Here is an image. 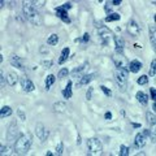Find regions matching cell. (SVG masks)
Masks as SVG:
<instances>
[{
	"instance_id": "cell-25",
	"label": "cell",
	"mask_w": 156,
	"mask_h": 156,
	"mask_svg": "<svg viewBox=\"0 0 156 156\" xmlns=\"http://www.w3.org/2000/svg\"><path fill=\"white\" fill-rule=\"evenodd\" d=\"M59 43V35L57 34H51L50 38L47 39V44L50 46H56Z\"/></svg>"
},
{
	"instance_id": "cell-24",
	"label": "cell",
	"mask_w": 156,
	"mask_h": 156,
	"mask_svg": "<svg viewBox=\"0 0 156 156\" xmlns=\"http://www.w3.org/2000/svg\"><path fill=\"white\" fill-rule=\"evenodd\" d=\"M11 114H12V108L9 106H4L1 108V111H0V116H1V118L8 117V116H11Z\"/></svg>"
},
{
	"instance_id": "cell-9",
	"label": "cell",
	"mask_w": 156,
	"mask_h": 156,
	"mask_svg": "<svg viewBox=\"0 0 156 156\" xmlns=\"http://www.w3.org/2000/svg\"><path fill=\"white\" fill-rule=\"evenodd\" d=\"M9 63H11L12 66L17 68V69L25 70V66H23V61H22L21 57H18V56H16V55H12L11 57H9Z\"/></svg>"
},
{
	"instance_id": "cell-14",
	"label": "cell",
	"mask_w": 156,
	"mask_h": 156,
	"mask_svg": "<svg viewBox=\"0 0 156 156\" xmlns=\"http://www.w3.org/2000/svg\"><path fill=\"white\" fill-rule=\"evenodd\" d=\"M142 69V63L139 60H133V61L129 63V70L131 73H138Z\"/></svg>"
},
{
	"instance_id": "cell-39",
	"label": "cell",
	"mask_w": 156,
	"mask_h": 156,
	"mask_svg": "<svg viewBox=\"0 0 156 156\" xmlns=\"http://www.w3.org/2000/svg\"><path fill=\"white\" fill-rule=\"evenodd\" d=\"M104 9H106V12L108 13V15H111V11H112V4L109 1L106 3V5H104Z\"/></svg>"
},
{
	"instance_id": "cell-1",
	"label": "cell",
	"mask_w": 156,
	"mask_h": 156,
	"mask_svg": "<svg viewBox=\"0 0 156 156\" xmlns=\"http://www.w3.org/2000/svg\"><path fill=\"white\" fill-rule=\"evenodd\" d=\"M22 11H23L25 18L28 20L31 25H34V26H40L42 25V18H40L39 13L36 12L33 1H23L22 3Z\"/></svg>"
},
{
	"instance_id": "cell-38",
	"label": "cell",
	"mask_w": 156,
	"mask_h": 156,
	"mask_svg": "<svg viewBox=\"0 0 156 156\" xmlns=\"http://www.w3.org/2000/svg\"><path fill=\"white\" fill-rule=\"evenodd\" d=\"M17 114H18V117L21 118L22 121H25V120H26V114L23 113V111L21 109V108H20V109H17Z\"/></svg>"
},
{
	"instance_id": "cell-27",
	"label": "cell",
	"mask_w": 156,
	"mask_h": 156,
	"mask_svg": "<svg viewBox=\"0 0 156 156\" xmlns=\"http://www.w3.org/2000/svg\"><path fill=\"white\" fill-rule=\"evenodd\" d=\"M121 18L120 13H111V15H108L106 17V21L107 22H112V21H118V20Z\"/></svg>"
},
{
	"instance_id": "cell-42",
	"label": "cell",
	"mask_w": 156,
	"mask_h": 156,
	"mask_svg": "<svg viewBox=\"0 0 156 156\" xmlns=\"http://www.w3.org/2000/svg\"><path fill=\"white\" fill-rule=\"evenodd\" d=\"M0 82H1V87H4V85H5V77H4V74H3V72L0 73Z\"/></svg>"
},
{
	"instance_id": "cell-32",
	"label": "cell",
	"mask_w": 156,
	"mask_h": 156,
	"mask_svg": "<svg viewBox=\"0 0 156 156\" xmlns=\"http://www.w3.org/2000/svg\"><path fill=\"white\" fill-rule=\"evenodd\" d=\"M155 68H156V60H152L151 66H150V72H148V74H150L151 77H155Z\"/></svg>"
},
{
	"instance_id": "cell-8",
	"label": "cell",
	"mask_w": 156,
	"mask_h": 156,
	"mask_svg": "<svg viewBox=\"0 0 156 156\" xmlns=\"http://www.w3.org/2000/svg\"><path fill=\"white\" fill-rule=\"evenodd\" d=\"M20 83H21L22 90H23V91H26V93H31V91H34V89H35L34 83L29 79L28 77H22L21 79H20Z\"/></svg>"
},
{
	"instance_id": "cell-19",
	"label": "cell",
	"mask_w": 156,
	"mask_h": 156,
	"mask_svg": "<svg viewBox=\"0 0 156 156\" xmlns=\"http://www.w3.org/2000/svg\"><path fill=\"white\" fill-rule=\"evenodd\" d=\"M63 96H64V99H70L72 98V81H68V85H66V87L63 90Z\"/></svg>"
},
{
	"instance_id": "cell-15",
	"label": "cell",
	"mask_w": 156,
	"mask_h": 156,
	"mask_svg": "<svg viewBox=\"0 0 156 156\" xmlns=\"http://www.w3.org/2000/svg\"><path fill=\"white\" fill-rule=\"evenodd\" d=\"M148 31H150V40H151V44L152 48L156 50V30H155V25L152 23L148 28Z\"/></svg>"
},
{
	"instance_id": "cell-22",
	"label": "cell",
	"mask_w": 156,
	"mask_h": 156,
	"mask_svg": "<svg viewBox=\"0 0 156 156\" xmlns=\"http://www.w3.org/2000/svg\"><path fill=\"white\" fill-rule=\"evenodd\" d=\"M53 111L59 112V113H63V112L66 111V104L64 101H57V103L53 104Z\"/></svg>"
},
{
	"instance_id": "cell-49",
	"label": "cell",
	"mask_w": 156,
	"mask_h": 156,
	"mask_svg": "<svg viewBox=\"0 0 156 156\" xmlns=\"http://www.w3.org/2000/svg\"><path fill=\"white\" fill-rule=\"evenodd\" d=\"M77 144H81V135L77 137Z\"/></svg>"
},
{
	"instance_id": "cell-34",
	"label": "cell",
	"mask_w": 156,
	"mask_h": 156,
	"mask_svg": "<svg viewBox=\"0 0 156 156\" xmlns=\"http://www.w3.org/2000/svg\"><path fill=\"white\" fill-rule=\"evenodd\" d=\"M89 40H90V34H89V33H85L83 36H82V39H76V42H83V43H86V42H89Z\"/></svg>"
},
{
	"instance_id": "cell-50",
	"label": "cell",
	"mask_w": 156,
	"mask_h": 156,
	"mask_svg": "<svg viewBox=\"0 0 156 156\" xmlns=\"http://www.w3.org/2000/svg\"><path fill=\"white\" fill-rule=\"evenodd\" d=\"M141 155H142V156H144L146 154H144V152H138V154H137V156H141Z\"/></svg>"
},
{
	"instance_id": "cell-31",
	"label": "cell",
	"mask_w": 156,
	"mask_h": 156,
	"mask_svg": "<svg viewBox=\"0 0 156 156\" xmlns=\"http://www.w3.org/2000/svg\"><path fill=\"white\" fill-rule=\"evenodd\" d=\"M68 74H69L68 69H66V68H63V69L59 72V74H57V78H59V79H63V78H65Z\"/></svg>"
},
{
	"instance_id": "cell-40",
	"label": "cell",
	"mask_w": 156,
	"mask_h": 156,
	"mask_svg": "<svg viewBox=\"0 0 156 156\" xmlns=\"http://www.w3.org/2000/svg\"><path fill=\"white\" fill-rule=\"evenodd\" d=\"M33 3H34V7H35V8H40V7H43L46 4L44 0H40V1H33Z\"/></svg>"
},
{
	"instance_id": "cell-29",
	"label": "cell",
	"mask_w": 156,
	"mask_h": 156,
	"mask_svg": "<svg viewBox=\"0 0 156 156\" xmlns=\"http://www.w3.org/2000/svg\"><path fill=\"white\" fill-rule=\"evenodd\" d=\"M129 154H130V148L126 147V146H121L120 147V156H128Z\"/></svg>"
},
{
	"instance_id": "cell-17",
	"label": "cell",
	"mask_w": 156,
	"mask_h": 156,
	"mask_svg": "<svg viewBox=\"0 0 156 156\" xmlns=\"http://www.w3.org/2000/svg\"><path fill=\"white\" fill-rule=\"evenodd\" d=\"M135 98H137V100L139 101L142 106H147V103H148V96L143 93V91H138L137 95H135Z\"/></svg>"
},
{
	"instance_id": "cell-35",
	"label": "cell",
	"mask_w": 156,
	"mask_h": 156,
	"mask_svg": "<svg viewBox=\"0 0 156 156\" xmlns=\"http://www.w3.org/2000/svg\"><path fill=\"white\" fill-rule=\"evenodd\" d=\"M100 90L103 91L104 94H106V96H108V98L112 96V91H111L109 89H108V87H106V86H100Z\"/></svg>"
},
{
	"instance_id": "cell-36",
	"label": "cell",
	"mask_w": 156,
	"mask_h": 156,
	"mask_svg": "<svg viewBox=\"0 0 156 156\" xmlns=\"http://www.w3.org/2000/svg\"><path fill=\"white\" fill-rule=\"evenodd\" d=\"M40 64H42V66L43 68H47V69H48V68H51V66H52V61H51V60H43V61L42 63H40Z\"/></svg>"
},
{
	"instance_id": "cell-10",
	"label": "cell",
	"mask_w": 156,
	"mask_h": 156,
	"mask_svg": "<svg viewBox=\"0 0 156 156\" xmlns=\"http://www.w3.org/2000/svg\"><path fill=\"white\" fill-rule=\"evenodd\" d=\"M55 12H56V16L59 17L63 22L70 23V18H69V16H68V12L63 8V7H57V8L55 9Z\"/></svg>"
},
{
	"instance_id": "cell-4",
	"label": "cell",
	"mask_w": 156,
	"mask_h": 156,
	"mask_svg": "<svg viewBox=\"0 0 156 156\" xmlns=\"http://www.w3.org/2000/svg\"><path fill=\"white\" fill-rule=\"evenodd\" d=\"M86 146H87V154L89 155L96 156V155H100L101 151H103V144H101V142L98 138H90V139H87Z\"/></svg>"
},
{
	"instance_id": "cell-11",
	"label": "cell",
	"mask_w": 156,
	"mask_h": 156,
	"mask_svg": "<svg viewBox=\"0 0 156 156\" xmlns=\"http://www.w3.org/2000/svg\"><path fill=\"white\" fill-rule=\"evenodd\" d=\"M17 125L16 122H12L8 128V141L9 142H13V141H17V134H18V130H17Z\"/></svg>"
},
{
	"instance_id": "cell-21",
	"label": "cell",
	"mask_w": 156,
	"mask_h": 156,
	"mask_svg": "<svg viewBox=\"0 0 156 156\" xmlns=\"http://www.w3.org/2000/svg\"><path fill=\"white\" fill-rule=\"evenodd\" d=\"M17 81H18V77H17L16 73H8V76H7V82H8L9 86H16Z\"/></svg>"
},
{
	"instance_id": "cell-16",
	"label": "cell",
	"mask_w": 156,
	"mask_h": 156,
	"mask_svg": "<svg viewBox=\"0 0 156 156\" xmlns=\"http://www.w3.org/2000/svg\"><path fill=\"white\" fill-rule=\"evenodd\" d=\"M93 77L94 74H85V76L81 77L79 82H77V86H86V85H89L93 81Z\"/></svg>"
},
{
	"instance_id": "cell-47",
	"label": "cell",
	"mask_w": 156,
	"mask_h": 156,
	"mask_svg": "<svg viewBox=\"0 0 156 156\" xmlns=\"http://www.w3.org/2000/svg\"><path fill=\"white\" fill-rule=\"evenodd\" d=\"M112 5H120L121 4V0H114V1H111Z\"/></svg>"
},
{
	"instance_id": "cell-45",
	"label": "cell",
	"mask_w": 156,
	"mask_h": 156,
	"mask_svg": "<svg viewBox=\"0 0 156 156\" xmlns=\"http://www.w3.org/2000/svg\"><path fill=\"white\" fill-rule=\"evenodd\" d=\"M63 8L65 9V11H68V9H70V8H72V3H65V4L63 5Z\"/></svg>"
},
{
	"instance_id": "cell-3",
	"label": "cell",
	"mask_w": 156,
	"mask_h": 156,
	"mask_svg": "<svg viewBox=\"0 0 156 156\" xmlns=\"http://www.w3.org/2000/svg\"><path fill=\"white\" fill-rule=\"evenodd\" d=\"M114 77H116V83H117V86H118V90H120L121 93H125V91H126V87H128L129 70L117 69Z\"/></svg>"
},
{
	"instance_id": "cell-46",
	"label": "cell",
	"mask_w": 156,
	"mask_h": 156,
	"mask_svg": "<svg viewBox=\"0 0 156 156\" xmlns=\"http://www.w3.org/2000/svg\"><path fill=\"white\" fill-rule=\"evenodd\" d=\"M40 52H42V53H48V48H46L44 46H42V47H40Z\"/></svg>"
},
{
	"instance_id": "cell-37",
	"label": "cell",
	"mask_w": 156,
	"mask_h": 156,
	"mask_svg": "<svg viewBox=\"0 0 156 156\" xmlns=\"http://www.w3.org/2000/svg\"><path fill=\"white\" fill-rule=\"evenodd\" d=\"M93 93H94V89L93 87H89L86 91V99L87 100H91V98H93Z\"/></svg>"
},
{
	"instance_id": "cell-30",
	"label": "cell",
	"mask_w": 156,
	"mask_h": 156,
	"mask_svg": "<svg viewBox=\"0 0 156 156\" xmlns=\"http://www.w3.org/2000/svg\"><path fill=\"white\" fill-rule=\"evenodd\" d=\"M137 83L141 85V86H143V85H147V83H148V77H147V76H141V77L137 79Z\"/></svg>"
},
{
	"instance_id": "cell-2",
	"label": "cell",
	"mask_w": 156,
	"mask_h": 156,
	"mask_svg": "<svg viewBox=\"0 0 156 156\" xmlns=\"http://www.w3.org/2000/svg\"><path fill=\"white\" fill-rule=\"evenodd\" d=\"M31 143H33V135L31 134L30 133L21 134L18 138H17L13 150H15V152L17 155H26L28 151L30 150Z\"/></svg>"
},
{
	"instance_id": "cell-51",
	"label": "cell",
	"mask_w": 156,
	"mask_h": 156,
	"mask_svg": "<svg viewBox=\"0 0 156 156\" xmlns=\"http://www.w3.org/2000/svg\"><path fill=\"white\" fill-rule=\"evenodd\" d=\"M46 156H52V152H51V151H48V152H47V154H46Z\"/></svg>"
},
{
	"instance_id": "cell-48",
	"label": "cell",
	"mask_w": 156,
	"mask_h": 156,
	"mask_svg": "<svg viewBox=\"0 0 156 156\" xmlns=\"http://www.w3.org/2000/svg\"><path fill=\"white\" fill-rule=\"evenodd\" d=\"M131 126L135 128V129H138V128H141V124H135V122H131Z\"/></svg>"
},
{
	"instance_id": "cell-41",
	"label": "cell",
	"mask_w": 156,
	"mask_h": 156,
	"mask_svg": "<svg viewBox=\"0 0 156 156\" xmlns=\"http://www.w3.org/2000/svg\"><path fill=\"white\" fill-rule=\"evenodd\" d=\"M0 150H1V151H0V154H1V155H7V154H8L9 148H8V147H4V146H1V147H0Z\"/></svg>"
},
{
	"instance_id": "cell-33",
	"label": "cell",
	"mask_w": 156,
	"mask_h": 156,
	"mask_svg": "<svg viewBox=\"0 0 156 156\" xmlns=\"http://www.w3.org/2000/svg\"><path fill=\"white\" fill-rule=\"evenodd\" d=\"M63 152H64V143L60 142V143L56 146V155H63Z\"/></svg>"
},
{
	"instance_id": "cell-43",
	"label": "cell",
	"mask_w": 156,
	"mask_h": 156,
	"mask_svg": "<svg viewBox=\"0 0 156 156\" xmlns=\"http://www.w3.org/2000/svg\"><path fill=\"white\" fill-rule=\"evenodd\" d=\"M104 118H106L107 121H111V120H112V113H111V112H106V114H104Z\"/></svg>"
},
{
	"instance_id": "cell-7",
	"label": "cell",
	"mask_w": 156,
	"mask_h": 156,
	"mask_svg": "<svg viewBox=\"0 0 156 156\" xmlns=\"http://www.w3.org/2000/svg\"><path fill=\"white\" fill-rule=\"evenodd\" d=\"M128 31L130 33V35L138 36L141 34V28H139V25L134 21V20H130V21L128 22Z\"/></svg>"
},
{
	"instance_id": "cell-52",
	"label": "cell",
	"mask_w": 156,
	"mask_h": 156,
	"mask_svg": "<svg viewBox=\"0 0 156 156\" xmlns=\"http://www.w3.org/2000/svg\"><path fill=\"white\" fill-rule=\"evenodd\" d=\"M4 5H5V1H1V3H0V7H1V8H3Z\"/></svg>"
},
{
	"instance_id": "cell-18",
	"label": "cell",
	"mask_w": 156,
	"mask_h": 156,
	"mask_svg": "<svg viewBox=\"0 0 156 156\" xmlns=\"http://www.w3.org/2000/svg\"><path fill=\"white\" fill-rule=\"evenodd\" d=\"M35 130H36V137H38L40 141H42L43 137H44V133H46L44 125H43L42 122H38V124H36V126H35Z\"/></svg>"
},
{
	"instance_id": "cell-26",
	"label": "cell",
	"mask_w": 156,
	"mask_h": 156,
	"mask_svg": "<svg viewBox=\"0 0 156 156\" xmlns=\"http://www.w3.org/2000/svg\"><path fill=\"white\" fill-rule=\"evenodd\" d=\"M146 118H147V122L150 125H152V128H155V124H156L155 113H152V112H147V113H146Z\"/></svg>"
},
{
	"instance_id": "cell-23",
	"label": "cell",
	"mask_w": 156,
	"mask_h": 156,
	"mask_svg": "<svg viewBox=\"0 0 156 156\" xmlns=\"http://www.w3.org/2000/svg\"><path fill=\"white\" fill-rule=\"evenodd\" d=\"M55 81H56V77L53 76V74L47 76V78H46V90H50L51 87H52V85L55 83Z\"/></svg>"
},
{
	"instance_id": "cell-13",
	"label": "cell",
	"mask_w": 156,
	"mask_h": 156,
	"mask_svg": "<svg viewBox=\"0 0 156 156\" xmlns=\"http://www.w3.org/2000/svg\"><path fill=\"white\" fill-rule=\"evenodd\" d=\"M113 40H114V46H116V52L122 53L124 47H125L124 39L121 38V36H118V35H113Z\"/></svg>"
},
{
	"instance_id": "cell-28",
	"label": "cell",
	"mask_w": 156,
	"mask_h": 156,
	"mask_svg": "<svg viewBox=\"0 0 156 156\" xmlns=\"http://www.w3.org/2000/svg\"><path fill=\"white\" fill-rule=\"evenodd\" d=\"M86 66H87V63H85L83 65H81V66H78V68H76V69L72 72V76H77V74H79L81 72H83L85 69H86Z\"/></svg>"
},
{
	"instance_id": "cell-5",
	"label": "cell",
	"mask_w": 156,
	"mask_h": 156,
	"mask_svg": "<svg viewBox=\"0 0 156 156\" xmlns=\"http://www.w3.org/2000/svg\"><path fill=\"white\" fill-rule=\"evenodd\" d=\"M112 60H113V63H114V65H116L117 69L129 70V61H128V59L122 55V53L116 52L113 56H112Z\"/></svg>"
},
{
	"instance_id": "cell-20",
	"label": "cell",
	"mask_w": 156,
	"mask_h": 156,
	"mask_svg": "<svg viewBox=\"0 0 156 156\" xmlns=\"http://www.w3.org/2000/svg\"><path fill=\"white\" fill-rule=\"evenodd\" d=\"M69 53H70V50L69 47H65L63 51H61V55H60V59H59V64L61 65L68 60V57H69Z\"/></svg>"
},
{
	"instance_id": "cell-12",
	"label": "cell",
	"mask_w": 156,
	"mask_h": 156,
	"mask_svg": "<svg viewBox=\"0 0 156 156\" xmlns=\"http://www.w3.org/2000/svg\"><path fill=\"white\" fill-rule=\"evenodd\" d=\"M146 143H147V137L143 133H138L135 135V139H134V144L137 148H142L144 147Z\"/></svg>"
},
{
	"instance_id": "cell-6",
	"label": "cell",
	"mask_w": 156,
	"mask_h": 156,
	"mask_svg": "<svg viewBox=\"0 0 156 156\" xmlns=\"http://www.w3.org/2000/svg\"><path fill=\"white\" fill-rule=\"evenodd\" d=\"M98 35H99V40H100L101 44H103V46H108L109 39H111V36H112V31L107 28V26L101 25L100 28H98Z\"/></svg>"
},
{
	"instance_id": "cell-44",
	"label": "cell",
	"mask_w": 156,
	"mask_h": 156,
	"mask_svg": "<svg viewBox=\"0 0 156 156\" xmlns=\"http://www.w3.org/2000/svg\"><path fill=\"white\" fill-rule=\"evenodd\" d=\"M150 93H151V99L154 100V99H155V95H156V90H155V87H151V89H150Z\"/></svg>"
}]
</instances>
